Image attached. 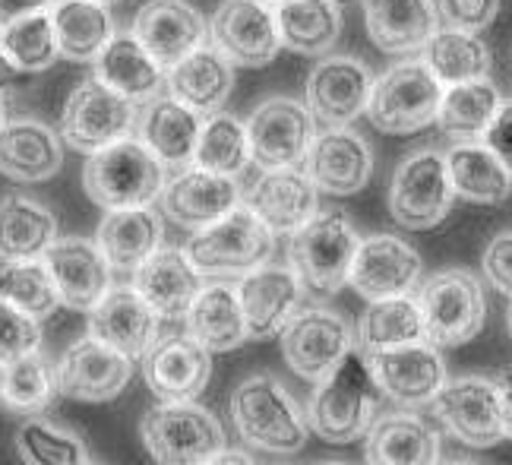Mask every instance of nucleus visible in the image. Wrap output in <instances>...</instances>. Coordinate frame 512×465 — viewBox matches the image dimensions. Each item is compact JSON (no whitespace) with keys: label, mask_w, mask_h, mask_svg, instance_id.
Here are the masks:
<instances>
[{"label":"nucleus","mask_w":512,"mask_h":465,"mask_svg":"<svg viewBox=\"0 0 512 465\" xmlns=\"http://www.w3.org/2000/svg\"><path fill=\"white\" fill-rule=\"evenodd\" d=\"M383 390L370 371V358L361 348L351 352L326 374L307 405L310 431L326 443H351L373 428L380 418Z\"/></svg>","instance_id":"1"},{"label":"nucleus","mask_w":512,"mask_h":465,"mask_svg":"<svg viewBox=\"0 0 512 465\" xmlns=\"http://www.w3.org/2000/svg\"><path fill=\"white\" fill-rule=\"evenodd\" d=\"M231 421L250 447L263 453H298L307 443V415L272 374H253L231 396Z\"/></svg>","instance_id":"2"},{"label":"nucleus","mask_w":512,"mask_h":465,"mask_svg":"<svg viewBox=\"0 0 512 465\" xmlns=\"http://www.w3.org/2000/svg\"><path fill=\"white\" fill-rule=\"evenodd\" d=\"M86 197L102 209L149 206L165 190V165L140 140H121L89 155L83 168Z\"/></svg>","instance_id":"3"},{"label":"nucleus","mask_w":512,"mask_h":465,"mask_svg":"<svg viewBox=\"0 0 512 465\" xmlns=\"http://www.w3.org/2000/svg\"><path fill=\"white\" fill-rule=\"evenodd\" d=\"M275 250V235L263 225L250 206H234L228 216L193 231L187 244V257L203 276L234 279L247 276L263 266Z\"/></svg>","instance_id":"4"},{"label":"nucleus","mask_w":512,"mask_h":465,"mask_svg":"<svg viewBox=\"0 0 512 465\" xmlns=\"http://www.w3.org/2000/svg\"><path fill=\"white\" fill-rule=\"evenodd\" d=\"M140 437L159 465H203L225 450V428L196 402L152 405L140 421Z\"/></svg>","instance_id":"5"},{"label":"nucleus","mask_w":512,"mask_h":465,"mask_svg":"<svg viewBox=\"0 0 512 465\" xmlns=\"http://www.w3.org/2000/svg\"><path fill=\"white\" fill-rule=\"evenodd\" d=\"M358 244V228L345 212H323L291 235V269L310 292L336 295L351 276Z\"/></svg>","instance_id":"6"},{"label":"nucleus","mask_w":512,"mask_h":465,"mask_svg":"<svg viewBox=\"0 0 512 465\" xmlns=\"http://www.w3.org/2000/svg\"><path fill=\"white\" fill-rule=\"evenodd\" d=\"M418 307L424 317V339L437 348H456L471 342L481 333L487 317L478 276L459 266L430 276L421 288Z\"/></svg>","instance_id":"7"},{"label":"nucleus","mask_w":512,"mask_h":465,"mask_svg":"<svg viewBox=\"0 0 512 465\" xmlns=\"http://www.w3.org/2000/svg\"><path fill=\"white\" fill-rule=\"evenodd\" d=\"M443 83L424 61H408L373 80L367 114L383 133H418L440 114Z\"/></svg>","instance_id":"8"},{"label":"nucleus","mask_w":512,"mask_h":465,"mask_svg":"<svg viewBox=\"0 0 512 465\" xmlns=\"http://www.w3.org/2000/svg\"><path fill=\"white\" fill-rule=\"evenodd\" d=\"M452 200H456V190H452L449 171H446V155L421 149L396 168L392 174V187H389V212L402 228H433L440 225Z\"/></svg>","instance_id":"9"},{"label":"nucleus","mask_w":512,"mask_h":465,"mask_svg":"<svg viewBox=\"0 0 512 465\" xmlns=\"http://www.w3.org/2000/svg\"><path fill=\"white\" fill-rule=\"evenodd\" d=\"M136 124V102L124 99L102 80L80 83L64 105L61 133L64 140L80 152H98L130 137Z\"/></svg>","instance_id":"10"},{"label":"nucleus","mask_w":512,"mask_h":465,"mask_svg":"<svg viewBox=\"0 0 512 465\" xmlns=\"http://www.w3.org/2000/svg\"><path fill=\"white\" fill-rule=\"evenodd\" d=\"M430 405L437 421L452 437L462 440L465 447L487 450V447H497L503 440L497 380L475 377V374L446 380Z\"/></svg>","instance_id":"11"},{"label":"nucleus","mask_w":512,"mask_h":465,"mask_svg":"<svg viewBox=\"0 0 512 465\" xmlns=\"http://www.w3.org/2000/svg\"><path fill=\"white\" fill-rule=\"evenodd\" d=\"M354 348V333L329 307H304L282 329V355L298 377L320 383Z\"/></svg>","instance_id":"12"},{"label":"nucleus","mask_w":512,"mask_h":465,"mask_svg":"<svg viewBox=\"0 0 512 465\" xmlns=\"http://www.w3.org/2000/svg\"><path fill=\"white\" fill-rule=\"evenodd\" d=\"M209 32L212 45L238 67H266L282 51L275 10L266 0H222Z\"/></svg>","instance_id":"13"},{"label":"nucleus","mask_w":512,"mask_h":465,"mask_svg":"<svg viewBox=\"0 0 512 465\" xmlns=\"http://www.w3.org/2000/svg\"><path fill=\"white\" fill-rule=\"evenodd\" d=\"M247 140L260 168H291L304 162L313 143V114L294 99H269L250 114Z\"/></svg>","instance_id":"14"},{"label":"nucleus","mask_w":512,"mask_h":465,"mask_svg":"<svg viewBox=\"0 0 512 465\" xmlns=\"http://www.w3.org/2000/svg\"><path fill=\"white\" fill-rule=\"evenodd\" d=\"M146 386L162 402H196L212 377L209 348L190 333H168L143 355Z\"/></svg>","instance_id":"15"},{"label":"nucleus","mask_w":512,"mask_h":465,"mask_svg":"<svg viewBox=\"0 0 512 465\" xmlns=\"http://www.w3.org/2000/svg\"><path fill=\"white\" fill-rule=\"evenodd\" d=\"M370 371L377 377L383 396L405 405V409L433 402V396L446 383V364L437 345H430L427 339L370 355Z\"/></svg>","instance_id":"16"},{"label":"nucleus","mask_w":512,"mask_h":465,"mask_svg":"<svg viewBox=\"0 0 512 465\" xmlns=\"http://www.w3.org/2000/svg\"><path fill=\"white\" fill-rule=\"evenodd\" d=\"M133 377V361L92 336L73 342L57 361L61 393L76 402H111Z\"/></svg>","instance_id":"17"},{"label":"nucleus","mask_w":512,"mask_h":465,"mask_svg":"<svg viewBox=\"0 0 512 465\" xmlns=\"http://www.w3.org/2000/svg\"><path fill=\"white\" fill-rule=\"evenodd\" d=\"M421 279L418 250L392 235H373L358 244V254L351 263V288L367 301L411 295V288Z\"/></svg>","instance_id":"18"},{"label":"nucleus","mask_w":512,"mask_h":465,"mask_svg":"<svg viewBox=\"0 0 512 465\" xmlns=\"http://www.w3.org/2000/svg\"><path fill=\"white\" fill-rule=\"evenodd\" d=\"M304 174L332 197H351L358 193L373 171V152L361 133L348 127H326L317 133L304 155Z\"/></svg>","instance_id":"19"},{"label":"nucleus","mask_w":512,"mask_h":465,"mask_svg":"<svg viewBox=\"0 0 512 465\" xmlns=\"http://www.w3.org/2000/svg\"><path fill=\"white\" fill-rule=\"evenodd\" d=\"M247 336L250 339H272L282 336V329L301 310L304 285L291 266H256L238 285Z\"/></svg>","instance_id":"20"},{"label":"nucleus","mask_w":512,"mask_h":465,"mask_svg":"<svg viewBox=\"0 0 512 465\" xmlns=\"http://www.w3.org/2000/svg\"><path fill=\"white\" fill-rule=\"evenodd\" d=\"M373 73L358 57L336 54L323 61L307 80V108L326 127H345L367 111Z\"/></svg>","instance_id":"21"},{"label":"nucleus","mask_w":512,"mask_h":465,"mask_svg":"<svg viewBox=\"0 0 512 465\" xmlns=\"http://www.w3.org/2000/svg\"><path fill=\"white\" fill-rule=\"evenodd\" d=\"M133 35L165 70L206 42V19L187 0H149L133 19Z\"/></svg>","instance_id":"22"},{"label":"nucleus","mask_w":512,"mask_h":465,"mask_svg":"<svg viewBox=\"0 0 512 465\" xmlns=\"http://www.w3.org/2000/svg\"><path fill=\"white\" fill-rule=\"evenodd\" d=\"M159 314L140 298L133 285L111 288V292L89 310V336L111 345L114 352L143 358L159 339Z\"/></svg>","instance_id":"23"},{"label":"nucleus","mask_w":512,"mask_h":465,"mask_svg":"<svg viewBox=\"0 0 512 465\" xmlns=\"http://www.w3.org/2000/svg\"><path fill=\"white\" fill-rule=\"evenodd\" d=\"M133 288L162 320H181L203 288V273L187 250L159 247L133 269Z\"/></svg>","instance_id":"24"},{"label":"nucleus","mask_w":512,"mask_h":465,"mask_svg":"<svg viewBox=\"0 0 512 465\" xmlns=\"http://www.w3.org/2000/svg\"><path fill=\"white\" fill-rule=\"evenodd\" d=\"M45 266L64 307L92 310L111 292V263L98 250V244L83 238L54 241L45 250Z\"/></svg>","instance_id":"25"},{"label":"nucleus","mask_w":512,"mask_h":465,"mask_svg":"<svg viewBox=\"0 0 512 465\" xmlns=\"http://www.w3.org/2000/svg\"><path fill=\"white\" fill-rule=\"evenodd\" d=\"M238 206V184L225 174H212L206 168L181 171L162 190L165 216L190 231H200Z\"/></svg>","instance_id":"26"},{"label":"nucleus","mask_w":512,"mask_h":465,"mask_svg":"<svg viewBox=\"0 0 512 465\" xmlns=\"http://www.w3.org/2000/svg\"><path fill=\"white\" fill-rule=\"evenodd\" d=\"M247 206L272 235H294L317 216V184L298 168H269L253 184Z\"/></svg>","instance_id":"27"},{"label":"nucleus","mask_w":512,"mask_h":465,"mask_svg":"<svg viewBox=\"0 0 512 465\" xmlns=\"http://www.w3.org/2000/svg\"><path fill=\"white\" fill-rule=\"evenodd\" d=\"M64 165L57 133L42 121H7L0 127V174L19 184L54 178Z\"/></svg>","instance_id":"28"},{"label":"nucleus","mask_w":512,"mask_h":465,"mask_svg":"<svg viewBox=\"0 0 512 465\" xmlns=\"http://www.w3.org/2000/svg\"><path fill=\"white\" fill-rule=\"evenodd\" d=\"M370 42L386 54L421 51L437 32L440 13L433 0H364Z\"/></svg>","instance_id":"29"},{"label":"nucleus","mask_w":512,"mask_h":465,"mask_svg":"<svg viewBox=\"0 0 512 465\" xmlns=\"http://www.w3.org/2000/svg\"><path fill=\"white\" fill-rule=\"evenodd\" d=\"M168 89L171 99L196 114H219L234 89L231 61L215 45H200L168 70Z\"/></svg>","instance_id":"30"},{"label":"nucleus","mask_w":512,"mask_h":465,"mask_svg":"<svg viewBox=\"0 0 512 465\" xmlns=\"http://www.w3.org/2000/svg\"><path fill=\"white\" fill-rule=\"evenodd\" d=\"M187 333L209 352H231V348L244 345L250 336L238 285L222 279L203 285L187 310Z\"/></svg>","instance_id":"31"},{"label":"nucleus","mask_w":512,"mask_h":465,"mask_svg":"<svg viewBox=\"0 0 512 465\" xmlns=\"http://www.w3.org/2000/svg\"><path fill=\"white\" fill-rule=\"evenodd\" d=\"M95 76L130 102H149L162 89L168 70L136 42L133 32H121L95 57Z\"/></svg>","instance_id":"32"},{"label":"nucleus","mask_w":512,"mask_h":465,"mask_svg":"<svg viewBox=\"0 0 512 465\" xmlns=\"http://www.w3.org/2000/svg\"><path fill=\"white\" fill-rule=\"evenodd\" d=\"M367 465H437L440 437L408 412L380 415L367 431Z\"/></svg>","instance_id":"33"},{"label":"nucleus","mask_w":512,"mask_h":465,"mask_svg":"<svg viewBox=\"0 0 512 465\" xmlns=\"http://www.w3.org/2000/svg\"><path fill=\"white\" fill-rule=\"evenodd\" d=\"M159 241H162V222L152 206L111 209L102 219V225H98V250H102L114 269H124V273H130L149 254H155Z\"/></svg>","instance_id":"34"},{"label":"nucleus","mask_w":512,"mask_h":465,"mask_svg":"<svg viewBox=\"0 0 512 465\" xmlns=\"http://www.w3.org/2000/svg\"><path fill=\"white\" fill-rule=\"evenodd\" d=\"M57 241V219L48 206L38 200L19 197H0V260H38L45 250Z\"/></svg>","instance_id":"35"},{"label":"nucleus","mask_w":512,"mask_h":465,"mask_svg":"<svg viewBox=\"0 0 512 465\" xmlns=\"http://www.w3.org/2000/svg\"><path fill=\"white\" fill-rule=\"evenodd\" d=\"M200 130V114L177 99H155L140 121L143 143L162 165H187L200 143Z\"/></svg>","instance_id":"36"},{"label":"nucleus","mask_w":512,"mask_h":465,"mask_svg":"<svg viewBox=\"0 0 512 465\" xmlns=\"http://www.w3.org/2000/svg\"><path fill=\"white\" fill-rule=\"evenodd\" d=\"M57 51L67 61H95L114 38V19L108 4L98 0H57L51 10Z\"/></svg>","instance_id":"37"},{"label":"nucleus","mask_w":512,"mask_h":465,"mask_svg":"<svg viewBox=\"0 0 512 465\" xmlns=\"http://www.w3.org/2000/svg\"><path fill=\"white\" fill-rule=\"evenodd\" d=\"M446 171H449L456 197L468 203L497 206L509 200V193H512V174L487 146L465 143V146L449 149Z\"/></svg>","instance_id":"38"},{"label":"nucleus","mask_w":512,"mask_h":465,"mask_svg":"<svg viewBox=\"0 0 512 465\" xmlns=\"http://www.w3.org/2000/svg\"><path fill=\"white\" fill-rule=\"evenodd\" d=\"M61 393L57 367L42 348L0 367V405L16 415H38Z\"/></svg>","instance_id":"39"},{"label":"nucleus","mask_w":512,"mask_h":465,"mask_svg":"<svg viewBox=\"0 0 512 465\" xmlns=\"http://www.w3.org/2000/svg\"><path fill=\"white\" fill-rule=\"evenodd\" d=\"M424 339V317L411 295L370 301L358 323V348L370 358L377 352Z\"/></svg>","instance_id":"40"},{"label":"nucleus","mask_w":512,"mask_h":465,"mask_svg":"<svg viewBox=\"0 0 512 465\" xmlns=\"http://www.w3.org/2000/svg\"><path fill=\"white\" fill-rule=\"evenodd\" d=\"M282 45L294 54H323L336 45L342 16L332 0H288L275 10Z\"/></svg>","instance_id":"41"},{"label":"nucleus","mask_w":512,"mask_h":465,"mask_svg":"<svg viewBox=\"0 0 512 465\" xmlns=\"http://www.w3.org/2000/svg\"><path fill=\"white\" fill-rule=\"evenodd\" d=\"M421 51H424V64L446 86L484 80L490 70V51L475 32L437 29Z\"/></svg>","instance_id":"42"},{"label":"nucleus","mask_w":512,"mask_h":465,"mask_svg":"<svg viewBox=\"0 0 512 465\" xmlns=\"http://www.w3.org/2000/svg\"><path fill=\"white\" fill-rule=\"evenodd\" d=\"M500 105V92L487 76L471 83H456L443 89L437 124L446 133H459V137H484V130L494 121Z\"/></svg>","instance_id":"43"},{"label":"nucleus","mask_w":512,"mask_h":465,"mask_svg":"<svg viewBox=\"0 0 512 465\" xmlns=\"http://www.w3.org/2000/svg\"><path fill=\"white\" fill-rule=\"evenodd\" d=\"M193 159L196 168H206L212 174H225V178L241 174L250 162L247 124H241L234 114H212L200 130Z\"/></svg>","instance_id":"44"},{"label":"nucleus","mask_w":512,"mask_h":465,"mask_svg":"<svg viewBox=\"0 0 512 465\" xmlns=\"http://www.w3.org/2000/svg\"><path fill=\"white\" fill-rule=\"evenodd\" d=\"M0 298L35 320H45L61 307V295L42 260H16L0 266Z\"/></svg>","instance_id":"45"},{"label":"nucleus","mask_w":512,"mask_h":465,"mask_svg":"<svg viewBox=\"0 0 512 465\" xmlns=\"http://www.w3.org/2000/svg\"><path fill=\"white\" fill-rule=\"evenodd\" d=\"M0 48L10 54V61L23 70V73H42L48 70L61 51H57V35L51 13H32L16 19L13 26L0 32Z\"/></svg>","instance_id":"46"},{"label":"nucleus","mask_w":512,"mask_h":465,"mask_svg":"<svg viewBox=\"0 0 512 465\" xmlns=\"http://www.w3.org/2000/svg\"><path fill=\"white\" fill-rule=\"evenodd\" d=\"M16 450L26 465H86V443L48 421H26L16 431Z\"/></svg>","instance_id":"47"},{"label":"nucleus","mask_w":512,"mask_h":465,"mask_svg":"<svg viewBox=\"0 0 512 465\" xmlns=\"http://www.w3.org/2000/svg\"><path fill=\"white\" fill-rule=\"evenodd\" d=\"M38 323L42 320L23 314L19 307L0 298V367L42 348V326Z\"/></svg>","instance_id":"48"},{"label":"nucleus","mask_w":512,"mask_h":465,"mask_svg":"<svg viewBox=\"0 0 512 465\" xmlns=\"http://www.w3.org/2000/svg\"><path fill=\"white\" fill-rule=\"evenodd\" d=\"M437 13L449 29L478 35L497 19L500 0H437Z\"/></svg>","instance_id":"49"},{"label":"nucleus","mask_w":512,"mask_h":465,"mask_svg":"<svg viewBox=\"0 0 512 465\" xmlns=\"http://www.w3.org/2000/svg\"><path fill=\"white\" fill-rule=\"evenodd\" d=\"M484 276L497 292L512 298V231H500V235L487 244L484 250Z\"/></svg>","instance_id":"50"},{"label":"nucleus","mask_w":512,"mask_h":465,"mask_svg":"<svg viewBox=\"0 0 512 465\" xmlns=\"http://www.w3.org/2000/svg\"><path fill=\"white\" fill-rule=\"evenodd\" d=\"M484 146L497 155L512 174V102H503L494 114V121L484 130Z\"/></svg>","instance_id":"51"},{"label":"nucleus","mask_w":512,"mask_h":465,"mask_svg":"<svg viewBox=\"0 0 512 465\" xmlns=\"http://www.w3.org/2000/svg\"><path fill=\"white\" fill-rule=\"evenodd\" d=\"M51 4L54 0H0V32H4L7 26H13L16 19L48 10Z\"/></svg>","instance_id":"52"},{"label":"nucleus","mask_w":512,"mask_h":465,"mask_svg":"<svg viewBox=\"0 0 512 465\" xmlns=\"http://www.w3.org/2000/svg\"><path fill=\"white\" fill-rule=\"evenodd\" d=\"M497 390H500V415H503V437L512 440V367L500 374L497 380Z\"/></svg>","instance_id":"53"},{"label":"nucleus","mask_w":512,"mask_h":465,"mask_svg":"<svg viewBox=\"0 0 512 465\" xmlns=\"http://www.w3.org/2000/svg\"><path fill=\"white\" fill-rule=\"evenodd\" d=\"M203 465H256L247 453H241V450H222V453H215L209 462H203Z\"/></svg>","instance_id":"54"},{"label":"nucleus","mask_w":512,"mask_h":465,"mask_svg":"<svg viewBox=\"0 0 512 465\" xmlns=\"http://www.w3.org/2000/svg\"><path fill=\"white\" fill-rule=\"evenodd\" d=\"M19 73H23V70H19V67L10 61V54H7L4 48H0V89H7L10 83H16V80H19Z\"/></svg>","instance_id":"55"},{"label":"nucleus","mask_w":512,"mask_h":465,"mask_svg":"<svg viewBox=\"0 0 512 465\" xmlns=\"http://www.w3.org/2000/svg\"><path fill=\"white\" fill-rule=\"evenodd\" d=\"M7 124V108H4V99H0V127Z\"/></svg>","instance_id":"56"},{"label":"nucleus","mask_w":512,"mask_h":465,"mask_svg":"<svg viewBox=\"0 0 512 465\" xmlns=\"http://www.w3.org/2000/svg\"><path fill=\"white\" fill-rule=\"evenodd\" d=\"M506 326H509V339H512V304H509V314H506Z\"/></svg>","instance_id":"57"},{"label":"nucleus","mask_w":512,"mask_h":465,"mask_svg":"<svg viewBox=\"0 0 512 465\" xmlns=\"http://www.w3.org/2000/svg\"><path fill=\"white\" fill-rule=\"evenodd\" d=\"M336 7H348V4H358V0H332Z\"/></svg>","instance_id":"58"},{"label":"nucleus","mask_w":512,"mask_h":465,"mask_svg":"<svg viewBox=\"0 0 512 465\" xmlns=\"http://www.w3.org/2000/svg\"><path fill=\"white\" fill-rule=\"evenodd\" d=\"M449 465H478V462H468V459H456V462H449Z\"/></svg>","instance_id":"59"},{"label":"nucleus","mask_w":512,"mask_h":465,"mask_svg":"<svg viewBox=\"0 0 512 465\" xmlns=\"http://www.w3.org/2000/svg\"><path fill=\"white\" fill-rule=\"evenodd\" d=\"M266 4H279L282 7V4H288V0H266Z\"/></svg>","instance_id":"60"},{"label":"nucleus","mask_w":512,"mask_h":465,"mask_svg":"<svg viewBox=\"0 0 512 465\" xmlns=\"http://www.w3.org/2000/svg\"><path fill=\"white\" fill-rule=\"evenodd\" d=\"M323 465H351V462H323Z\"/></svg>","instance_id":"61"},{"label":"nucleus","mask_w":512,"mask_h":465,"mask_svg":"<svg viewBox=\"0 0 512 465\" xmlns=\"http://www.w3.org/2000/svg\"><path fill=\"white\" fill-rule=\"evenodd\" d=\"M98 4H114V0H98Z\"/></svg>","instance_id":"62"},{"label":"nucleus","mask_w":512,"mask_h":465,"mask_svg":"<svg viewBox=\"0 0 512 465\" xmlns=\"http://www.w3.org/2000/svg\"><path fill=\"white\" fill-rule=\"evenodd\" d=\"M86 465H89V462H86Z\"/></svg>","instance_id":"63"}]
</instances>
